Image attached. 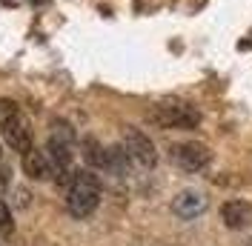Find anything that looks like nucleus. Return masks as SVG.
I'll return each mask as SVG.
<instances>
[{"instance_id":"obj_14","label":"nucleus","mask_w":252,"mask_h":246,"mask_svg":"<svg viewBox=\"0 0 252 246\" xmlns=\"http://www.w3.org/2000/svg\"><path fill=\"white\" fill-rule=\"evenodd\" d=\"M247 246H252V241H250V244H247Z\"/></svg>"},{"instance_id":"obj_12","label":"nucleus","mask_w":252,"mask_h":246,"mask_svg":"<svg viewBox=\"0 0 252 246\" xmlns=\"http://www.w3.org/2000/svg\"><path fill=\"white\" fill-rule=\"evenodd\" d=\"M15 229V220H12V212H9V206L0 200V235H9V232Z\"/></svg>"},{"instance_id":"obj_3","label":"nucleus","mask_w":252,"mask_h":246,"mask_svg":"<svg viewBox=\"0 0 252 246\" xmlns=\"http://www.w3.org/2000/svg\"><path fill=\"white\" fill-rule=\"evenodd\" d=\"M152 121L166 126V129H195L201 115L187 103H175V106H158L152 112Z\"/></svg>"},{"instance_id":"obj_13","label":"nucleus","mask_w":252,"mask_h":246,"mask_svg":"<svg viewBox=\"0 0 252 246\" xmlns=\"http://www.w3.org/2000/svg\"><path fill=\"white\" fill-rule=\"evenodd\" d=\"M6 186H9V169L0 166V192H6Z\"/></svg>"},{"instance_id":"obj_6","label":"nucleus","mask_w":252,"mask_h":246,"mask_svg":"<svg viewBox=\"0 0 252 246\" xmlns=\"http://www.w3.org/2000/svg\"><path fill=\"white\" fill-rule=\"evenodd\" d=\"M220 220L226 229H247L252 223V203L247 200H226L220 206Z\"/></svg>"},{"instance_id":"obj_8","label":"nucleus","mask_w":252,"mask_h":246,"mask_svg":"<svg viewBox=\"0 0 252 246\" xmlns=\"http://www.w3.org/2000/svg\"><path fill=\"white\" fill-rule=\"evenodd\" d=\"M23 172L29 175L32 181H46L52 175V163H49L46 152H37V149L23 152Z\"/></svg>"},{"instance_id":"obj_11","label":"nucleus","mask_w":252,"mask_h":246,"mask_svg":"<svg viewBox=\"0 0 252 246\" xmlns=\"http://www.w3.org/2000/svg\"><path fill=\"white\" fill-rule=\"evenodd\" d=\"M15 118H20V106H17L12 97H0V126L15 121Z\"/></svg>"},{"instance_id":"obj_9","label":"nucleus","mask_w":252,"mask_h":246,"mask_svg":"<svg viewBox=\"0 0 252 246\" xmlns=\"http://www.w3.org/2000/svg\"><path fill=\"white\" fill-rule=\"evenodd\" d=\"M46 157H49V163H52V169L66 172L69 169V163H72V143L52 138L49 140V146H46Z\"/></svg>"},{"instance_id":"obj_2","label":"nucleus","mask_w":252,"mask_h":246,"mask_svg":"<svg viewBox=\"0 0 252 246\" xmlns=\"http://www.w3.org/2000/svg\"><path fill=\"white\" fill-rule=\"evenodd\" d=\"M124 149H126V154H129V160L141 163V166H146V169H152V166L158 163L155 143L149 140V135H143L141 129H126Z\"/></svg>"},{"instance_id":"obj_7","label":"nucleus","mask_w":252,"mask_h":246,"mask_svg":"<svg viewBox=\"0 0 252 246\" xmlns=\"http://www.w3.org/2000/svg\"><path fill=\"white\" fill-rule=\"evenodd\" d=\"M3 138L17 152H29L32 149V129L23 118H15V121L3 123Z\"/></svg>"},{"instance_id":"obj_1","label":"nucleus","mask_w":252,"mask_h":246,"mask_svg":"<svg viewBox=\"0 0 252 246\" xmlns=\"http://www.w3.org/2000/svg\"><path fill=\"white\" fill-rule=\"evenodd\" d=\"M100 203V178L89 169H80L69 178L66 209L75 217H89Z\"/></svg>"},{"instance_id":"obj_10","label":"nucleus","mask_w":252,"mask_h":246,"mask_svg":"<svg viewBox=\"0 0 252 246\" xmlns=\"http://www.w3.org/2000/svg\"><path fill=\"white\" fill-rule=\"evenodd\" d=\"M86 160L92 166H106V149L97 140H86Z\"/></svg>"},{"instance_id":"obj_4","label":"nucleus","mask_w":252,"mask_h":246,"mask_svg":"<svg viewBox=\"0 0 252 246\" xmlns=\"http://www.w3.org/2000/svg\"><path fill=\"white\" fill-rule=\"evenodd\" d=\"M172 160L187 172H201L209 163V149L204 143H195V140L192 143H178V146H172Z\"/></svg>"},{"instance_id":"obj_5","label":"nucleus","mask_w":252,"mask_h":246,"mask_svg":"<svg viewBox=\"0 0 252 246\" xmlns=\"http://www.w3.org/2000/svg\"><path fill=\"white\" fill-rule=\"evenodd\" d=\"M172 212L181 220H195V217H201L206 212V198L195 189H187L172 200Z\"/></svg>"}]
</instances>
